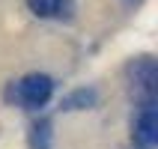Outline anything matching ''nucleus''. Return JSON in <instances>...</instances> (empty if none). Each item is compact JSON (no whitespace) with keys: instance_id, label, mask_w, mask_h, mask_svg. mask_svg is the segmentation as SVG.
Here are the masks:
<instances>
[{"instance_id":"obj_4","label":"nucleus","mask_w":158,"mask_h":149,"mask_svg":"<svg viewBox=\"0 0 158 149\" xmlns=\"http://www.w3.org/2000/svg\"><path fill=\"white\" fill-rule=\"evenodd\" d=\"M27 6L39 18H54L63 15V9H69V0H27Z\"/></svg>"},{"instance_id":"obj_3","label":"nucleus","mask_w":158,"mask_h":149,"mask_svg":"<svg viewBox=\"0 0 158 149\" xmlns=\"http://www.w3.org/2000/svg\"><path fill=\"white\" fill-rule=\"evenodd\" d=\"M134 137H137L140 146H152V143H158V110H155V105H143L140 107Z\"/></svg>"},{"instance_id":"obj_1","label":"nucleus","mask_w":158,"mask_h":149,"mask_svg":"<svg viewBox=\"0 0 158 149\" xmlns=\"http://www.w3.org/2000/svg\"><path fill=\"white\" fill-rule=\"evenodd\" d=\"M128 81L131 93L140 105H155V84H158V69L149 57H137L128 66Z\"/></svg>"},{"instance_id":"obj_2","label":"nucleus","mask_w":158,"mask_h":149,"mask_svg":"<svg viewBox=\"0 0 158 149\" xmlns=\"http://www.w3.org/2000/svg\"><path fill=\"white\" fill-rule=\"evenodd\" d=\"M15 93V98L21 101L24 107H30V110H36V107H42L48 98H51L54 93V81L48 78V75H27L24 81H18V87L12 89Z\"/></svg>"},{"instance_id":"obj_5","label":"nucleus","mask_w":158,"mask_h":149,"mask_svg":"<svg viewBox=\"0 0 158 149\" xmlns=\"http://www.w3.org/2000/svg\"><path fill=\"white\" fill-rule=\"evenodd\" d=\"M96 105V93L93 89H78L69 98H63V110H87Z\"/></svg>"},{"instance_id":"obj_6","label":"nucleus","mask_w":158,"mask_h":149,"mask_svg":"<svg viewBox=\"0 0 158 149\" xmlns=\"http://www.w3.org/2000/svg\"><path fill=\"white\" fill-rule=\"evenodd\" d=\"M30 146L33 149H51V122H36L30 131Z\"/></svg>"}]
</instances>
